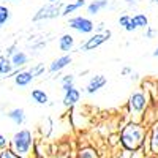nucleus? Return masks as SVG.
I'll return each instance as SVG.
<instances>
[{
    "label": "nucleus",
    "mask_w": 158,
    "mask_h": 158,
    "mask_svg": "<svg viewBox=\"0 0 158 158\" xmlns=\"http://www.w3.org/2000/svg\"><path fill=\"white\" fill-rule=\"evenodd\" d=\"M32 98L38 104H48V101H49L48 94H46L44 90H41V89H33L32 90Z\"/></svg>",
    "instance_id": "nucleus-16"
},
{
    "label": "nucleus",
    "mask_w": 158,
    "mask_h": 158,
    "mask_svg": "<svg viewBox=\"0 0 158 158\" xmlns=\"http://www.w3.org/2000/svg\"><path fill=\"white\" fill-rule=\"evenodd\" d=\"M111 30H106L104 33H95V35H92L87 41L84 43L82 46V51H94L97 48H100L104 41H108V40L111 38Z\"/></svg>",
    "instance_id": "nucleus-6"
},
{
    "label": "nucleus",
    "mask_w": 158,
    "mask_h": 158,
    "mask_svg": "<svg viewBox=\"0 0 158 158\" xmlns=\"http://www.w3.org/2000/svg\"><path fill=\"white\" fill-rule=\"evenodd\" d=\"M108 5H109V0H94L92 3L87 5V13L92 16H95L100 11H103L104 8H108Z\"/></svg>",
    "instance_id": "nucleus-13"
},
{
    "label": "nucleus",
    "mask_w": 158,
    "mask_h": 158,
    "mask_svg": "<svg viewBox=\"0 0 158 158\" xmlns=\"http://www.w3.org/2000/svg\"><path fill=\"white\" fill-rule=\"evenodd\" d=\"M118 24H120L127 32H133V30H136V25L133 24V21H131V16H130V15H123V16H120V18H118Z\"/></svg>",
    "instance_id": "nucleus-19"
},
{
    "label": "nucleus",
    "mask_w": 158,
    "mask_h": 158,
    "mask_svg": "<svg viewBox=\"0 0 158 158\" xmlns=\"http://www.w3.org/2000/svg\"><path fill=\"white\" fill-rule=\"evenodd\" d=\"M74 87V76L73 74H67V76H63L62 77V90L63 92H67L70 89Z\"/></svg>",
    "instance_id": "nucleus-20"
},
{
    "label": "nucleus",
    "mask_w": 158,
    "mask_h": 158,
    "mask_svg": "<svg viewBox=\"0 0 158 158\" xmlns=\"http://www.w3.org/2000/svg\"><path fill=\"white\" fill-rule=\"evenodd\" d=\"M82 6H85V0H76V2H73V3L63 5V8H62V13H60V16H70L71 13H74L76 10L82 8Z\"/></svg>",
    "instance_id": "nucleus-15"
},
{
    "label": "nucleus",
    "mask_w": 158,
    "mask_h": 158,
    "mask_svg": "<svg viewBox=\"0 0 158 158\" xmlns=\"http://www.w3.org/2000/svg\"><path fill=\"white\" fill-rule=\"evenodd\" d=\"M33 146V136L30 130H19L11 138V150L19 156L29 155Z\"/></svg>",
    "instance_id": "nucleus-2"
},
{
    "label": "nucleus",
    "mask_w": 158,
    "mask_h": 158,
    "mask_svg": "<svg viewBox=\"0 0 158 158\" xmlns=\"http://www.w3.org/2000/svg\"><path fill=\"white\" fill-rule=\"evenodd\" d=\"M33 76H32V73L27 70V71H19V73H16L15 74V84L16 85H19V87H27L32 81H33Z\"/></svg>",
    "instance_id": "nucleus-11"
},
{
    "label": "nucleus",
    "mask_w": 158,
    "mask_h": 158,
    "mask_svg": "<svg viewBox=\"0 0 158 158\" xmlns=\"http://www.w3.org/2000/svg\"><path fill=\"white\" fill-rule=\"evenodd\" d=\"M150 149L152 152H158V123L152 130V136H150Z\"/></svg>",
    "instance_id": "nucleus-21"
},
{
    "label": "nucleus",
    "mask_w": 158,
    "mask_h": 158,
    "mask_svg": "<svg viewBox=\"0 0 158 158\" xmlns=\"http://www.w3.org/2000/svg\"><path fill=\"white\" fill-rule=\"evenodd\" d=\"M8 118H11L13 122H15L16 125H22L25 122V111L22 108H15V109H11L8 114Z\"/></svg>",
    "instance_id": "nucleus-14"
},
{
    "label": "nucleus",
    "mask_w": 158,
    "mask_h": 158,
    "mask_svg": "<svg viewBox=\"0 0 158 158\" xmlns=\"http://www.w3.org/2000/svg\"><path fill=\"white\" fill-rule=\"evenodd\" d=\"M125 2H127L128 5H133V3H138L139 0H125Z\"/></svg>",
    "instance_id": "nucleus-28"
},
{
    "label": "nucleus",
    "mask_w": 158,
    "mask_h": 158,
    "mask_svg": "<svg viewBox=\"0 0 158 158\" xmlns=\"http://www.w3.org/2000/svg\"><path fill=\"white\" fill-rule=\"evenodd\" d=\"M70 63H71V57L70 56H62V57L56 59L54 62L49 65V73H59L63 68H67Z\"/></svg>",
    "instance_id": "nucleus-8"
},
{
    "label": "nucleus",
    "mask_w": 158,
    "mask_h": 158,
    "mask_svg": "<svg viewBox=\"0 0 158 158\" xmlns=\"http://www.w3.org/2000/svg\"><path fill=\"white\" fill-rule=\"evenodd\" d=\"M11 73H13V65H11L10 59L5 56H0V74L8 76Z\"/></svg>",
    "instance_id": "nucleus-17"
},
{
    "label": "nucleus",
    "mask_w": 158,
    "mask_h": 158,
    "mask_svg": "<svg viewBox=\"0 0 158 158\" xmlns=\"http://www.w3.org/2000/svg\"><path fill=\"white\" fill-rule=\"evenodd\" d=\"M153 57H158V48L153 51Z\"/></svg>",
    "instance_id": "nucleus-29"
},
{
    "label": "nucleus",
    "mask_w": 158,
    "mask_h": 158,
    "mask_svg": "<svg viewBox=\"0 0 158 158\" xmlns=\"http://www.w3.org/2000/svg\"><path fill=\"white\" fill-rule=\"evenodd\" d=\"M131 21H133V24L136 25V29H146L149 27V18L146 15H135V16H131Z\"/></svg>",
    "instance_id": "nucleus-18"
},
{
    "label": "nucleus",
    "mask_w": 158,
    "mask_h": 158,
    "mask_svg": "<svg viewBox=\"0 0 158 158\" xmlns=\"http://www.w3.org/2000/svg\"><path fill=\"white\" fill-rule=\"evenodd\" d=\"M146 136H147L146 127L131 122L127 127H123L122 133H120V142L123 144V147L128 149V150H138L144 144Z\"/></svg>",
    "instance_id": "nucleus-1"
},
{
    "label": "nucleus",
    "mask_w": 158,
    "mask_h": 158,
    "mask_svg": "<svg viewBox=\"0 0 158 158\" xmlns=\"http://www.w3.org/2000/svg\"><path fill=\"white\" fill-rule=\"evenodd\" d=\"M15 52H16V44H11V46L6 49V56H5V57H8V59H10L13 54H15Z\"/></svg>",
    "instance_id": "nucleus-26"
},
{
    "label": "nucleus",
    "mask_w": 158,
    "mask_h": 158,
    "mask_svg": "<svg viewBox=\"0 0 158 158\" xmlns=\"http://www.w3.org/2000/svg\"><path fill=\"white\" fill-rule=\"evenodd\" d=\"M5 146H6V138L0 133V149H3Z\"/></svg>",
    "instance_id": "nucleus-27"
},
{
    "label": "nucleus",
    "mask_w": 158,
    "mask_h": 158,
    "mask_svg": "<svg viewBox=\"0 0 158 158\" xmlns=\"http://www.w3.org/2000/svg\"><path fill=\"white\" fill-rule=\"evenodd\" d=\"M62 8H63V3L60 2H56V3H48L44 6H41L33 16V21L38 22V21H46V19H56L60 16L62 13Z\"/></svg>",
    "instance_id": "nucleus-3"
},
{
    "label": "nucleus",
    "mask_w": 158,
    "mask_h": 158,
    "mask_svg": "<svg viewBox=\"0 0 158 158\" xmlns=\"http://www.w3.org/2000/svg\"><path fill=\"white\" fill-rule=\"evenodd\" d=\"M74 46V36L70 33H65L59 38V49L62 52H70Z\"/></svg>",
    "instance_id": "nucleus-12"
},
{
    "label": "nucleus",
    "mask_w": 158,
    "mask_h": 158,
    "mask_svg": "<svg viewBox=\"0 0 158 158\" xmlns=\"http://www.w3.org/2000/svg\"><path fill=\"white\" fill-rule=\"evenodd\" d=\"M68 25H70V29H73L79 33H92L95 29V24L89 18H84V16H76V18L68 19Z\"/></svg>",
    "instance_id": "nucleus-5"
},
{
    "label": "nucleus",
    "mask_w": 158,
    "mask_h": 158,
    "mask_svg": "<svg viewBox=\"0 0 158 158\" xmlns=\"http://www.w3.org/2000/svg\"><path fill=\"white\" fill-rule=\"evenodd\" d=\"M153 2H155V3H158V0H153Z\"/></svg>",
    "instance_id": "nucleus-32"
},
{
    "label": "nucleus",
    "mask_w": 158,
    "mask_h": 158,
    "mask_svg": "<svg viewBox=\"0 0 158 158\" xmlns=\"http://www.w3.org/2000/svg\"><path fill=\"white\" fill-rule=\"evenodd\" d=\"M128 108H130V112H133V114H141L144 109L147 108V97L144 95V92L136 90V92H133V94L130 95Z\"/></svg>",
    "instance_id": "nucleus-4"
},
{
    "label": "nucleus",
    "mask_w": 158,
    "mask_h": 158,
    "mask_svg": "<svg viewBox=\"0 0 158 158\" xmlns=\"http://www.w3.org/2000/svg\"><path fill=\"white\" fill-rule=\"evenodd\" d=\"M6 2H18V0H6Z\"/></svg>",
    "instance_id": "nucleus-31"
},
{
    "label": "nucleus",
    "mask_w": 158,
    "mask_h": 158,
    "mask_svg": "<svg viewBox=\"0 0 158 158\" xmlns=\"http://www.w3.org/2000/svg\"><path fill=\"white\" fill-rule=\"evenodd\" d=\"M10 16H11L10 10H8L5 5H0V27L10 21Z\"/></svg>",
    "instance_id": "nucleus-22"
},
{
    "label": "nucleus",
    "mask_w": 158,
    "mask_h": 158,
    "mask_svg": "<svg viewBox=\"0 0 158 158\" xmlns=\"http://www.w3.org/2000/svg\"><path fill=\"white\" fill-rule=\"evenodd\" d=\"M81 100V92H79L77 89H70V90H67L65 92V95H63V104L67 108H71V106H74V104Z\"/></svg>",
    "instance_id": "nucleus-9"
},
{
    "label": "nucleus",
    "mask_w": 158,
    "mask_h": 158,
    "mask_svg": "<svg viewBox=\"0 0 158 158\" xmlns=\"http://www.w3.org/2000/svg\"><path fill=\"white\" fill-rule=\"evenodd\" d=\"M0 158H24V156L16 155V153L13 152L11 149H3L2 152H0Z\"/></svg>",
    "instance_id": "nucleus-25"
},
{
    "label": "nucleus",
    "mask_w": 158,
    "mask_h": 158,
    "mask_svg": "<svg viewBox=\"0 0 158 158\" xmlns=\"http://www.w3.org/2000/svg\"><path fill=\"white\" fill-rule=\"evenodd\" d=\"M106 82H108V79L104 77L103 74H95V76H92V79L89 81V84H87V87H85L87 94H90V95L97 94L100 89H103L104 85H106Z\"/></svg>",
    "instance_id": "nucleus-7"
},
{
    "label": "nucleus",
    "mask_w": 158,
    "mask_h": 158,
    "mask_svg": "<svg viewBox=\"0 0 158 158\" xmlns=\"http://www.w3.org/2000/svg\"><path fill=\"white\" fill-rule=\"evenodd\" d=\"M29 71L32 73V76H33V77H36V76H40L41 73H44V65H43V63H36L35 67H32Z\"/></svg>",
    "instance_id": "nucleus-24"
},
{
    "label": "nucleus",
    "mask_w": 158,
    "mask_h": 158,
    "mask_svg": "<svg viewBox=\"0 0 158 158\" xmlns=\"http://www.w3.org/2000/svg\"><path fill=\"white\" fill-rule=\"evenodd\" d=\"M79 158H97V150L90 149V147L82 149L81 152H79Z\"/></svg>",
    "instance_id": "nucleus-23"
},
{
    "label": "nucleus",
    "mask_w": 158,
    "mask_h": 158,
    "mask_svg": "<svg viewBox=\"0 0 158 158\" xmlns=\"http://www.w3.org/2000/svg\"><path fill=\"white\" fill-rule=\"evenodd\" d=\"M56 2H59V0H49V3H56Z\"/></svg>",
    "instance_id": "nucleus-30"
},
{
    "label": "nucleus",
    "mask_w": 158,
    "mask_h": 158,
    "mask_svg": "<svg viewBox=\"0 0 158 158\" xmlns=\"http://www.w3.org/2000/svg\"><path fill=\"white\" fill-rule=\"evenodd\" d=\"M10 62H11V65H13V70H15V68L18 70V68L24 67V65H27L29 57H27V54H25L24 51H16L15 54L10 57Z\"/></svg>",
    "instance_id": "nucleus-10"
}]
</instances>
